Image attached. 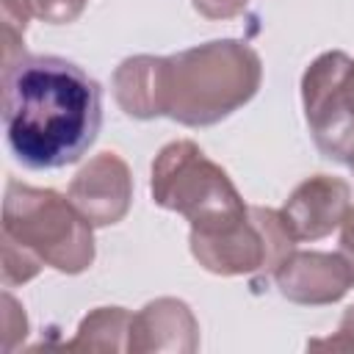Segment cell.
<instances>
[{
	"instance_id": "3957f363",
	"label": "cell",
	"mask_w": 354,
	"mask_h": 354,
	"mask_svg": "<svg viewBox=\"0 0 354 354\" xmlns=\"http://www.w3.org/2000/svg\"><path fill=\"white\" fill-rule=\"evenodd\" d=\"M263 83V61L241 39H213L158 55V116L210 127L243 108Z\"/></svg>"
},
{
	"instance_id": "ac0fdd59",
	"label": "cell",
	"mask_w": 354,
	"mask_h": 354,
	"mask_svg": "<svg viewBox=\"0 0 354 354\" xmlns=\"http://www.w3.org/2000/svg\"><path fill=\"white\" fill-rule=\"evenodd\" d=\"M340 254L346 257V263L354 271V205L348 207L346 218L340 221Z\"/></svg>"
},
{
	"instance_id": "9c48e42d",
	"label": "cell",
	"mask_w": 354,
	"mask_h": 354,
	"mask_svg": "<svg viewBox=\"0 0 354 354\" xmlns=\"http://www.w3.org/2000/svg\"><path fill=\"white\" fill-rule=\"evenodd\" d=\"M351 207V185L343 177L313 174L301 180L279 207L290 235L299 241H318L332 235Z\"/></svg>"
},
{
	"instance_id": "9a60e30c",
	"label": "cell",
	"mask_w": 354,
	"mask_h": 354,
	"mask_svg": "<svg viewBox=\"0 0 354 354\" xmlns=\"http://www.w3.org/2000/svg\"><path fill=\"white\" fill-rule=\"evenodd\" d=\"M30 3L36 8V17H41L44 22L66 25V22H75L83 14L88 0H30Z\"/></svg>"
},
{
	"instance_id": "5b68a950",
	"label": "cell",
	"mask_w": 354,
	"mask_h": 354,
	"mask_svg": "<svg viewBox=\"0 0 354 354\" xmlns=\"http://www.w3.org/2000/svg\"><path fill=\"white\" fill-rule=\"evenodd\" d=\"M194 260L218 277H249L252 288L274 282L285 257L296 249V238L285 227L279 210L249 205L246 216L224 232H188Z\"/></svg>"
},
{
	"instance_id": "7a4b0ae2",
	"label": "cell",
	"mask_w": 354,
	"mask_h": 354,
	"mask_svg": "<svg viewBox=\"0 0 354 354\" xmlns=\"http://www.w3.org/2000/svg\"><path fill=\"white\" fill-rule=\"evenodd\" d=\"M0 249L6 288L30 282L44 266L61 274H83L97 254L94 227L69 196L19 180L6 183Z\"/></svg>"
},
{
	"instance_id": "7c38bea8",
	"label": "cell",
	"mask_w": 354,
	"mask_h": 354,
	"mask_svg": "<svg viewBox=\"0 0 354 354\" xmlns=\"http://www.w3.org/2000/svg\"><path fill=\"white\" fill-rule=\"evenodd\" d=\"M133 313L124 307H97L80 324L66 348L77 351H130Z\"/></svg>"
},
{
	"instance_id": "e0dca14e",
	"label": "cell",
	"mask_w": 354,
	"mask_h": 354,
	"mask_svg": "<svg viewBox=\"0 0 354 354\" xmlns=\"http://www.w3.org/2000/svg\"><path fill=\"white\" fill-rule=\"evenodd\" d=\"M194 8L207 19H232L246 11L249 0H191Z\"/></svg>"
},
{
	"instance_id": "4fadbf2b",
	"label": "cell",
	"mask_w": 354,
	"mask_h": 354,
	"mask_svg": "<svg viewBox=\"0 0 354 354\" xmlns=\"http://www.w3.org/2000/svg\"><path fill=\"white\" fill-rule=\"evenodd\" d=\"M36 14L30 0H0L3 22V64H11L25 53V28Z\"/></svg>"
},
{
	"instance_id": "8992f818",
	"label": "cell",
	"mask_w": 354,
	"mask_h": 354,
	"mask_svg": "<svg viewBox=\"0 0 354 354\" xmlns=\"http://www.w3.org/2000/svg\"><path fill=\"white\" fill-rule=\"evenodd\" d=\"M304 122L318 152L337 163L354 160V58L321 53L301 75Z\"/></svg>"
},
{
	"instance_id": "52a82bcc",
	"label": "cell",
	"mask_w": 354,
	"mask_h": 354,
	"mask_svg": "<svg viewBox=\"0 0 354 354\" xmlns=\"http://www.w3.org/2000/svg\"><path fill=\"white\" fill-rule=\"evenodd\" d=\"M69 202L91 227L122 221L133 202V174L116 152L94 155L69 183Z\"/></svg>"
},
{
	"instance_id": "2e32d148",
	"label": "cell",
	"mask_w": 354,
	"mask_h": 354,
	"mask_svg": "<svg viewBox=\"0 0 354 354\" xmlns=\"http://www.w3.org/2000/svg\"><path fill=\"white\" fill-rule=\"evenodd\" d=\"M307 348H332V351H354V304H348L343 310L340 326L335 335L324 337V340H310Z\"/></svg>"
},
{
	"instance_id": "277c9868",
	"label": "cell",
	"mask_w": 354,
	"mask_h": 354,
	"mask_svg": "<svg viewBox=\"0 0 354 354\" xmlns=\"http://www.w3.org/2000/svg\"><path fill=\"white\" fill-rule=\"evenodd\" d=\"M149 194L158 207L180 213L191 232H224L249 210L230 174L188 138L171 141L155 155Z\"/></svg>"
},
{
	"instance_id": "d6986e66",
	"label": "cell",
	"mask_w": 354,
	"mask_h": 354,
	"mask_svg": "<svg viewBox=\"0 0 354 354\" xmlns=\"http://www.w3.org/2000/svg\"><path fill=\"white\" fill-rule=\"evenodd\" d=\"M348 169H351V171H354V160H351V163H348Z\"/></svg>"
},
{
	"instance_id": "5bb4252c",
	"label": "cell",
	"mask_w": 354,
	"mask_h": 354,
	"mask_svg": "<svg viewBox=\"0 0 354 354\" xmlns=\"http://www.w3.org/2000/svg\"><path fill=\"white\" fill-rule=\"evenodd\" d=\"M25 337H28V315L22 304L6 290L3 293V348L14 351Z\"/></svg>"
},
{
	"instance_id": "30bf717a",
	"label": "cell",
	"mask_w": 354,
	"mask_h": 354,
	"mask_svg": "<svg viewBox=\"0 0 354 354\" xmlns=\"http://www.w3.org/2000/svg\"><path fill=\"white\" fill-rule=\"evenodd\" d=\"M199 348V324L183 299L160 296L133 313L130 351H177L194 354Z\"/></svg>"
},
{
	"instance_id": "ba28073f",
	"label": "cell",
	"mask_w": 354,
	"mask_h": 354,
	"mask_svg": "<svg viewBox=\"0 0 354 354\" xmlns=\"http://www.w3.org/2000/svg\"><path fill=\"white\" fill-rule=\"evenodd\" d=\"M277 290L304 307L340 301L354 288V271L340 252H290L274 274Z\"/></svg>"
},
{
	"instance_id": "8fae6325",
	"label": "cell",
	"mask_w": 354,
	"mask_h": 354,
	"mask_svg": "<svg viewBox=\"0 0 354 354\" xmlns=\"http://www.w3.org/2000/svg\"><path fill=\"white\" fill-rule=\"evenodd\" d=\"M116 105L133 119L158 116V55H130L111 77Z\"/></svg>"
},
{
	"instance_id": "6da1fadb",
	"label": "cell",
	"mask_w": 354,
	"mask_h": 354,
	"mask_svg": "<svg viewBox=\"0 0 354 354\" xmlns=\"http://www.w3.org/2000/svg\"><path fill=\"white\" fill-rule=\"evenodd\" d=\"M102 88L75 61L22 53L3 64V130L11 155L33 171L77 163L97 141Z\"/></svg>"
}]
</instances>
